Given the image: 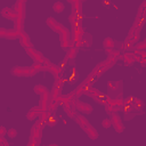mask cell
<instances>
[{"label":"cell","instance_id":"obj_1","mask_svg":"<svg viewBox=\"0 0 146 146\" xmlns=\"http://www.w3.org/2000/svg\"><path fill=\"white\" fill-rule=\"evenodd\" d=\"M46 125V123L41 120H39L36 123L33 124V127L31 128V132H30V139L27 145L29 146H39L41 143V135H42V130L43 127Z\"/></svg>","mask_w":146,"mask_h":146},{"label":"cell","instance_id":"obj_2","mask_svg":"<svg viewBox=\"0 0 146 146\" xmlns=\"http://www.w3.org/2000/svg\"><path fill=\"white\" fill-rule=\"evenodd\" d=\"M75 122L82 128V130L88 135V137L90 139H97L98 138V132L97 130L91 125V123L82 115V114H78L75 116Z\"/></svg>","mask_w":146,"mask_h":146},{"label":"cell","instance_id":"obj_3","mask_svg":"<svg viewBox=\"0 0 146 146\" xmlns=\"http://www.w3.org/2000/svg\"><path fill=\"white\" fill-rule=\"evenodd\" d=\"M122 81H108L107 83V91L108 96L112 98H117L122 97Z\"/></svg>","mask_w":146,"mask_h":146},{"label":"cell","instance_id":"obj_4","mask_svg":"<svg viewBox=\"0 0 146 146\" xmlns=\"http://www.w3.org/2000/svg\"><path fill=\"white\" fill-rule=\"evenodd\" d=\"M114 64H115V62H113V60H111L110 58H107L106 60H104V62L97 64V66L92 70V72H91L90 74H91L92 76H95V78H99L104 72H106L108 68H111Z\"/></svg>","mask_w":146,"mask_h":146},{"label":"cell","instance_id":"obj_5","mask_svg":"<svg viewBox=\"0 0 146 146\" xmlns=\"http://www.w3.org/2000/svg\"><path fill=\"white\" fill-rule=\"evenodd\" d=\"M36 71L35 68L32 67H26V66H16L11 70V74L15 76H23V78H30L35 75Z\"/></svg>","mask_w":146,"mask_h":146},{"label":"cell","instance_id":"obj_6","mask_svg":"<svg viewBox=\"0 0 146 146\" xmlns=\"http://www.w3.org/2000/svg\"><path fill=\"white\" fill-rule=\"evenodd\" d=\"M59 39H60L62 48H68L72 44V34L70 33V31L66 27L59 33Z\"/></svg>","mask_w":146,"mask_h":146},{"label":"cell","instance_id":"obj_7","mask_svg":"<svg viewBox=\"0 0 146 146\" xmlns=\"http://www.w3.org/2000/svg\"><path fill=\"white\" fill-rule=\"evenodd\" d=\"M21 33H18L15 29H0V36L2 39H8V40H15L19 39Z\"/></svg>","mask_w":146,"mask_h":146},{"label":"cell","instance_id":"obj_8","mask_svg":"<svg viewBox=\"0 0 146 146\" xmlns=\"http://www.w3.org/2000/svg\"><path fill=\"white\" fill-rule=\"evenodd\" d=\"M43 112H46V111H43L40 105H39V106H34V107H32V108L26 113V119H27V120H31V121L36 120V119H40L41 115L43 114Z\"/></svg>","mask_w":146,"mask_h":146},{"label":"cell","instance_id":"obj_9","mask_svg":"<svg viewBox=\"0 0 146 146\" xmlns=\"http://www.w3.org/2000/svg\"><path fill=\"white\" fill-rule=\"evenodd\" d=\"M14 10L16 11L18 18H22L25 21V17H26V7H25V2L24 1H21V0H17L15 6H14Z\"/></svg>","mask_w":146,"mask_h":146},{"label":"cell","instance_id":"obj_10","mask_svg":"<svg viewBox=\"0 0 146 146\" xmlns=\"http://www.w3.org/2000/svg\"><path fill=\"white\" fill-rule=\"evenodd\" d=\"M111 121H112V125L114 127V130L116 132L121 133L124 130V127H123V123L121 121V117L116 113H112L111 114Z\"/></svg>","mask_w":146,"mask_h":146},{"label":"cell","instance_id":"obj_11","mask_svg":"<svg viewBox=\"0 0 146 146\" xmlns=\"http://www.w3.org/2000/svg\"><path fill=\"white\" fill-rule=\"evenodd\" d=\"M47 25L54 31V32H56V33H60L64 29H65V26L63 25V24H60L59 22H57L55 18H52V17H48L47 18Z\"/></svg>","mask_w":146,"mask_h":146},{"label":"cell","instance_id":"obj_12","mask_svg":"<svg viewBox=\"0 0 146 146\" xmlns=\"http://www.w3.org/2000/svg\"><path fill=\"white\" fill-rule=\"evenodd\" d=\"M26 52H27V55H30V57H31L34 62H40V63H42V62L44 60V58H46V57H44L40 51L35 50L33 47H32V48L26 49Z\"/></svg>","mask_w":146,"mask_h":146},{"label":"cell","instance_id":"obj_13","mask_svg":"<svg viewBox=\"0 0 146 146\" xmlns=\"http://www.w3.org/2000/svg\"><path fill=\"white\" fill-rule=\"evenodd\" d=\"M1 15L5 17V18H7V19H9V21H16L17 19V14H16V11L14 10V8H8V7H5V8H2L1 9Z\"/></svg>","mask_w":146,"mask_h":146},{"label":"cell","instance_id":"obj_14","mask_svg":"<svg viewBox=\"0 0 146 146\" xmlns=\"http://www.w3.org/2000/svg\"><path fill=\"white\" fill-rule=\"evenodd\" d=\"M50 103H51V95L50 92H46L43 95H41V100H40V106L42 107L43 111H48L49 112V107H50Z\"/></svg>","mask_w":146,"mask_h":146},{"label":"cell","instance_id":"obj_15","mask_svg":"<svg viewBox=\"0 0 146 146\" xmlns=\"http://www.w3.org/2000/svg\"><path fill=\"white\" fill-rule=\"evenodd\" d=\"M74 106H75L76 111H80V112L86 113V114H88V113H91V112H92V107H91L89 104H87V103H82V102H80L79 99L75 102Z\"/></svg>","mask_w":146,"mask_h":146},{"label":"cell","instance_id":"obj_16","mask_svg":"<svg viewBox=\"0 0 146 146\" xmlns=\"http://www.w3.org/2000/svg\"><path fill=\"white\" fill-rule=\"evenodd\" d=\"M105 51H106V54L108 55V58H110L111 60L115 62V63H116L119 59H121V58H122V56H123V54H121V51H120V50L105 49Z\"/></svg>","mask_w":146,"mask_h":146},{"label":"cell","instance_id":"obj_17","mask_svg":"<svg viewBox=\"0 0 146 146\" xmlns=\"http://www.w3.org/2000/svg\"><path fill=\"white\" fill-rule=\"evenodd\" d=\"M19 42H21V44H22L25 49L32 48V42H31V40H30V36H29V34L25 33L24 31H23V32L21 33V35H19Z\"/></svg>","mask_w":146,"mask_h":146},{"label":"cell","instance_id":"obj_18","mask_svg":"<svg viewBox=\"0 0 146 146\" xmlns=\"http://www.w3.org/2000/svg\"><path fill=\"white\" fill-rule=\"evenodd\" d=\"M122 59L124 62V65L129 66V65H132L135 62H136V57H135V54L132 52H124L123 56H122Z\"/></svg>","mask_w":146,"mask_h":146},{"label":"cell","instance_id":"obj_19","mask_svg":"<svg viewBox=\"0 0 146 146\" xmlns=\"http://www.w3.org/2000/svg\"><path fill=\"white\" fill-rule=\"evenodd\" d=\"M117 44H119V42H117L116 40L110 38V36L105 38L104 41H103V46H104L105 49H113V48H114L115 46H117Z\"/></svg>","mask_w":146,"mask_h":146},{"label":"cell","instance_id":"obj_20","mask_svg":"<svg viewBox=\"0 0 146 146\" xmlns=\"http://www.w3.org/2000/svg\"><path fill=\"white\" fill-rule=\"evenodd\" d=\"M91 43H92V38H91V35H90V34H84L83 38L81 39L80 43H79V48H80V47L88 48V47L91 46Z\"/></svg>","mask_w":146,"mask_h":146},{"label":"cell","instance_id":"obj_21","mask_svg":"<svg viewBox=\"0 0 146 146\" xmlns=\"http://www.w3.org/2000/svg\"><path fill=\"white\" fill-rule=\"evenodd\" d=\"M87 88H88V86H86V84L82 82V83H81V84H80V86H79V87H78V88L72 92V95H73L75 98H79L82 94H84V91L87 90Z\"/></svg>","mask_w":146,"mask_h":146},{"label":"cell","instance_id":"obj_22","mask_svg":"<svg viewBox=\"0 0 146 146\" xmlns=\"http://www.w3.org/2000/svg\"><path fill=\"white\" fill-rule=\"evenodd\" d=\"M71 6H72V14H74V15L81 14V6H82L81 0H75Z\"/></svg>","mask_w":146,"mask_h":146},{"label":"cell","instance_id":"obj_23","mask_svg":"<svg viewBox=\"0 0 146 146\" xmlns=\"http://www.w3.org/2000/svg\"><path fill=\"white\" fill-rule=\"evenodd\" d=\"M99 94H100V91H99L98 89L92 88V87H88L87 90L84 91V95H87L88 97H91V98H94V99H95Z\"/></svg>","mask_w":146,"mask_h":146},{"label":"cell","instance_id":"obj_24","mask_svg":"<svg viewBox=\"0 0 146 146\" xmlns=\"http://www.w3.org/2000/svg\"><path fill=\"white\" fill-rule=\"evenodd\" d=\"M60 71H62V68H60L59 66L54 65V64H52V66H51V67H50V70H49V72H50L52 75H54L55 80L60 79Z\"/></svg>","mask_w":146,"mask_h":146},{"label":"cell","instance_id":"obj_25","mask_svg":"<svg viewBox=\"0 0 146 146\" xmlns=\"http://www.w3.org/2000/svg\"><path fill=\"white\" fill-rule=\"evenodd\" d=\"M76 52H78V47H70V49L67 50V52H66V57L68 58V59H71V60H74V58H75V56H76Z\"/></svg>","mask_w":146,"mask_h":146},{"label":"cell","instance_id":"obj_26","mask_svg":"<svg viewBox=\"0 0 146 146\" xmlns=\"http://www.w3.org/2000/svg\"><path fill=\"white\" fill-rule=\"evenodd\" d=\"M33 90H34V92L38 94V95H43V94H46V92H49V90H48L44 86H42V84H36V86H34Z\"/></svg>","mask_w":146,"mask_h":146},{"label":"cell","instance_id":"obj_27","mask_svg":"<svg viewBox=\"0 0 146 146\" xmlns=\"http://www.w3.org/2000/svg\"><path fill=\"white\" fill-rule=\"evenodd\" d=\"M52 9H54V11L55 13H63L64 11V9H65V6H64V3L63 2H60V1H57V2H55L54 5H52Z\"/></svg>","mask_w":146,"mask_h":146},{"label":"cell","instance_id":"obj_28","mask_svg":"<svg viewBox=\"0 0 146 146\" xmlns=\"http://www.w3.org/2000/svg\"><path fill=\"white\" fill-rule=\"evenodd\" d=\"M68 22H70V24H71L72 29L76 27V26L80 24V23H79V21H78V17H76V15H74V14H72V13H71V15L68 16Z\"/></svg>","mask_w":146,"mask_h":146},{"label":"cell","instance_id":"obj_29","mask_svg":"<svg viewBox=\"0 0 146 146\" xmlns=\"http://www.w3.org/2000/svg\"><path fill=\"white\" fill-rule=\"evenodd\" d=\"M107 97L108 96H106V95H103L102 92L95 98V100L98 103V104H103V105H106V103H107Z\"/></svg>","mask_w":146,"mask_h":146},{"label":"cell","instance_id":"obj_30","mask_svg":"<svg viewBox=\"0 0 146 146\" xmlns=\"http://www.w3.org/2000/svg\"><path fill=\"white\" fill-rule=\"evenodd\" d=\"M95 76H92L91 74H89L86 79H84V81H83V83L86 84V86H88V87H92V84H94V81H95Z\"/></svg>","mask_w":146,"mask_h":146},{"label":"cell","instance_id":"obj_31","mask_svg":"<svg viewBox=\"0 0 146 146\" xmlns=\"http://www.w3.org/2000/svg\"><path fill=\"white\" fill-rule=\"evenodd\" d=\"M135 116H136V112H135V111H132V110L124 112V119H125L127 121H128V120H131V119H133Z\"/></svg>","mask_w":146,"mask_h":146},{"label":"cell","instance_id":"obj_32","mask_svg":"<svg viewBox=\"0 0 146 146\" xmlns=\"http://www.w3.org/2000/svg\"><path fill=\"white\" fill-rule=\"evenodd\" d=\"M33 67L35 68L36 72H41V71H44V66H43V63H40V62H34L33 64Z\"/></svg>","mask_w":146,"mask_h":146},{"label":"cell","instance_id":"obj_33","mask_svg":"<svg viewBox=\"0 0 146 146\" xmlns=\"http://www.w3.org/2000/svg\"><path fill=\"white\" fill-rule=\"evenodd\" d=\"M42 63H43V66H44V71H48V72H49L50 67L52 66V63H51V62H50V60H49L47 57L44 58V60H43Z\"/></svg>","mask_w":146,"mask_h":146},{"label":"cell","instance_id":"obj_34","mask_svg":"<svg viewBox=\"0 0 146 146\" xmlns=\"http://www.w3.org/2000/svg\"><path fill=\"white\" fill-rule=\"evenodd\" d=\"M7 136H8L9 138H15V137L17 136V130L14 129V128L8 129V131H7Z\"/></svg>","mask_w":146,"mask_h":146},{"label":"cell","instance_id":"obj_35","mask_svg":"<svg viewBox=\"0 0 146 146\" xmlns=\"http://www.w3.org/2000/svg\"><path fill=\"white\" fill-rule=\"evenodd\" d=\"M102 125H103V128H105V129L110 128V127L112 125V121H111V119H104V120L102 121Z\"/></svg>","mask_w":146,"mask_h":146},{"label":"cell","instance_id":"obj_36","mask_svg":"<svg viewBox=\"0 0 146 146\" xmlns=\"http://www.w3.org/2000/svg\"><path fill=\"white\" fill-rule=\"evenodd\" d=\"M135 50H146V39L140 42L139 44H137V47L135 48Z\"/></svg>","mask_w":146,"mask_h":146},{"label":"cell","instance_id":"obj_37","mask_svg":"<svg viewBox=\"0 0 146 146\" xmlns=\"http://www.w3.org/2000/svg\"><path fill=\"white\" fill-rule=\"evenodd\" d=\"M133 106H137V107H141L143 108V102H141V99L135 97V99H133Z\"/></svg>","mask_w":146,"mask_h":146},{"label":"cell","instance_id":"obj_38","mask_svg":"<svg viewBox=\"0 0 146 146\" xmlns=\"http://www.w3.org/2000/svg\"><path fill=\"white\" fill-rule=\"evenodd\" d=\"M67 60H68V58H67V57L65 56V58H64V59H63V60H62V62L59 63V67H60L62 70H63V68H64V67L66 66V64H67Z\"/></svg>","mask_w":146,"mask_h":146},{"label":"cell","instance_id":"obj_39","mask_svg":"<svg viewBox=\"0 0 146 146\" xmlns=\"http://www.w3.org/2000/svg\"><path fill=\"white\" fill-rule=\"evenodd\" d=\"M0 146H9V144L5 139V136H0Z\"/></svg>","mask_w":146,"mask_h":146},{"label":"cell","instance_id":"obj_40","mask_svg":"<svg viewBox=\"0 0 146 146\" xmlns=\"http://www.w3.org/2000/svg\"><path fill=\"white\" fill-rule=\"evenodd\" d=\"M7 131H8V130H6V128H5L3 125L0 127V136H5V135L7 133Z\"/></svg>","mask_w":146,"mask_h":146},{"label":"cell","instance_id":"obj_41","mask_svg":"<svg viewBox=\"0 0 146 146\" xmlns=\"http://www.w3.org/2000/svg\"><path fill=\"white\" fill-rule=\"evenodd\" d=\"M67 1H68V2H70V3H71V5H72V3H73V2H74V1H75V0H67Z\"/></svg>","mask_w":146,"mask_h":146},{"label":"cell","instance_id":"obj_42","mask_svg":"<svg viewBox=\"0 0 146 146\" xmlns=\"http://www.w3.org/2000/svg\"><path fill=\"white\" fill-rule=\"evenodd\" d=\"M21 1H24V2H26V1H27V0H21Z\"/></svg>","mask_w":146,"mask_h":146}]
</instances>
